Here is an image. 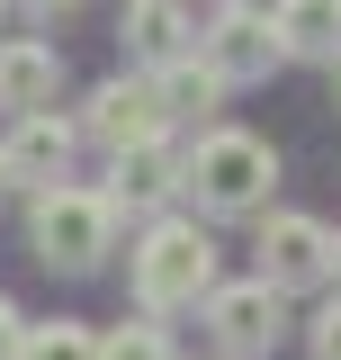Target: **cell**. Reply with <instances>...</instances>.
Returning a JSON list of instances; mask_svg holds the SVG:
<instances>
[{
	"label": "cell",
	"mask_w": 341,
	"mask_h": 360,
	"mask_svg": "<svg viewBox=\"0 0 341 360\" xmlns=\"http://www.w3.org/2000/svg\"><path fill=\"white\" fill-rule=\"evenodd\" d=\"M269 180H279V153L260 135H207L189 153V189H198V207H215V217L269 207Z\"/></svg>",
	"instance_id": "obj_1"
},
{
	"label": "cell",
	"mask_w": 341,
	"mask_h": 360,
	"mask_svg": "<svg viewBox=\"0 0 341 360\" xmlns=\"http://www.w3.org/2000/svg\"><path fill=\"white\" fill-rule=\"evenodd\" d=\"M135 297H144L153 315L215 297V243L198 234V225H153L144 252H135Z\"/></svg>",
	"instance_id": "obj_2"
},
{
	"label": "cell",
	"mask_w": 341,
	"mask_h": 360,
	"mask_svg": "<svg viewBox=\"0 0 341 360\" xmlns=\"http://www.w3.org/2000/svg\"><path fill=\"white\" fill-rule=\"evenodd\" d=\"M27 234H36V252H45L54 270H99V252L117 243V207L54 180V189L36 198V217H27Z\"/></svg>",
	"instance_id": "obj_3"
},
{
	"label": "cell",
	"mask_w": 341,
	"mask_h": 360,
	"mask_svg": "<svg viewBox=\"0 0 341 360\" xmlns=\"http://www.w3.org/2000/svg\"><path fill=\"white\" fill-rule=\"evenodd\" d=\"M333 262H341V243L314 217H269V234H260V279L269 288H314Z\"/></svg>",
	"instance_id": "obj_4"
},
{
	"label": "cell",
	"mask_w": 341,
	"mask_h": 360,
	"mask_svg": "<svg viewBox=\"0 0 341 360\" xmlns=\"http://www.w3.org/2000/svg\"><path fill=\"white\" fill-rule=\"evenodd\" d=\"M207 324H215L225 352H269L288 315H279V288H269V279H243V288H215L207 297Z\"/></svg>",
	"instance_id": "obj_5"
},
{
	"label": "cell",
	"mask_w": 341,
	"mask_h": 360,
	"mask_svg": "<svg viewBox=\"0 0 341 360\" xmlns=\"http://www.w3.org/2000/svg\"><path fill=\"white\" fill-rule=\"evenodd\" d=\"M90 135H99L108 153L153 144V135H162V90H144V82H99V99H90Z\"/></svg>",
	"instance_id": "obj_6"
},
{
	"label": "cell",
	"mask_w": 341,
	"mask_h": 360,
	"mask_svg": "<svg viewBox=\"0 0 341 360\" xmlns=\"http://www.w3.org/2000/svg\"><path fill=\"white\" fill-rule=\"evenodd\" d=\"M207 45H215V72H225V82H260V72H269V63L288 54L279 18H252V9H225Z\"/></svg>",
	"instance_id": "obj_7"
},
{
	"label": "cell",
	"mask_w": 341,
	"mask_h": 360,
	"mask_svg": "<svg viewBox=\"0 0 341 360\" xmlns=\"http://www.w3.org/2000/svg\"><path fill=\"white\" fill-rule=\"evenodd\" d=\"M170 189H189V162H170V144L153 135V144L117 153V189H108V207H162Z\"/></svg>",
	"instance_id": "obj_8"
},
{
	"label": "cell",
	"mask_w": 341,
	"mask_h": 360,
	"mask_svg": "<svg viewBox=\"0 0 341 360\" xmlns=\"http://www.w3.org/2000/svg\"><path fill=\"white\" fill-rule=\"evenodd\" d=\"M63 162H72V127H54V108L18 117V135H9V172L54 189V180H63Z\"/></svg>",
	"instance_id": "obj_9"
},
{
	"label": "cell",
	"mask_w": 341,
	"mask_h": 360,
	"mask_svg": "<svg viewBox=\"0 0 341 360\" xmlns=\"http://www.w3.org/2000/svg\"><path fill=\"white\" fill-rule=\"evenodd\" d=\"M54 82H63V63H54L45 45H0V99H9L18 117L54 108Z\"/></svg>",
	"instance_id": "obj_10"
},
{
	"label": "cell",
	"mask_w": 341,
	"mask_h": 360,
	"mask_svg": "<svg viewBox=\"0 0 341 360\" xmlns=\"http://www.w3.org/2000/svg\"><path fill=\"white\" fill-rule=\"evenodd\" d=\"M279 37H288V54H333L341 63V0H279Z\"/></svg>",
	"instance_id": "obj_11"
},
{
	"label": "cell",
	"mask_w": 341,
	"mask_h": 360,
	"mask_svg": "<svg viewBox=\"0 0 341 360\" xmlns=\"http://www.w3.org/2000/svg\"><path fill=\"white\" fill-rule=\"evenodd\" d=\"M126 45L144 63H170L180 45H189V18H180V0H135L126 9Z\"/></svg>",
	"instance_id": "obj_12"
},
{
	"label": "cell",
	"mask_w": 341,
	"mask_h": 360,
	"mask_svg": "<svg viewBox=\"0 0 341 360\" xmlns=\"http://www.w3.org/2000/svg\"><path fill=\"white\" fill-rule=\"evenodd\" d=\"M215 99H225V72L215 63H170L162 72V117H207Z\"/></svg>",
	"instance_id": "obj_13"
},
{
	"label": "cell",
	"mask_w": 341,
	"mask_h": 360,
	"mask_svg": "<svg viewBox=\"0 0 341 360\" xmlns=\"http://www.w3.org/2000/svg\"><path fill=\"white\" fill-rule=\"evenodd\" d=\"M18 360H99V333L90 324H36L18 342Z\"/></svg>",
	"instance_id": "obj_14"
},
{
	"label": "cell",
	"mask_w": 341,
	"mask_h": 360,
	"mask_svg": "<svg viewBox=\"0 0 341 360\" xmlns=\"http://www.w3.org/2000/svg\"><path fill=\"white\" fill-rule=\"evenodd\" d=\"M99 360H170V342H162V324H117L99 342Z\"/></svg>",
	"instance_id": "obj_15"
},
{
	"label": "cell",
	"mask_w": 341,
	"mask_h": 360,
	"mask_svg": "<svg viewBox=\"0 0 341 360\" xmlns=\"http://www.w3.org/2000/svg\"><path fill=\"white\" fill-rule=\"evenodd\" d=\"M314 360H341V297L314 315Z\"/></svg>",
	"instance_id": "obj_16"
},
{
	"label": "cell",
	"mask_w": 341,
	"mask_h": 360,
	"mask_svg": "<svg viewBox=\"0 0 341 360\" xmlns=\"http://www.w3.org/2000/svg\"><path fill=\"white\" fill-rule=\"evenodd\" d=\"M18 342H27V324H18V307H0V360H18Z\"/></svg>",
	"instance_id": "obj_17"
},
{
	"label": "cell",
	"mask_w": 341,
	"mask_h": 360,
	"mask_svg": "<svg viewBox=\"0 0 341 360\" xmlns=\"http://www.w3.org/2000/svg\"><path fill=\"white\" fill-rule=\"evenodd\" d=\"M18 9H36V18H54V9H72V0H18Z\"/></svg>",
	"instance_id": "obj_18"
},
{
	"label": "cell",
	"mask_w": 341,
	"mask_h": 360,
	"mask_svg": "<svg viewBox=\"0 0 341 360\" xmlns=\"http://www.w3.org/2000/svg\"><path fill=\"white\" fill-rule=\"evenodd\" d=\"M0 189H9V153H0Z\"/></svg>",
	"instance_id": "obj_19"
}]
</instances>
